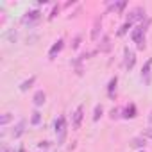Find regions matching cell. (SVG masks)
<instances>
[{
  "mask_svg": "<svg viewBox=\"0 0 152 152\" xmlns=\"http://www.w3.org/2000/svg\"><path fill=\"white\" fill-rule=\"evenodd\" d=\"M25 125H27V122L22 118V120L15 125V129H13V136H15V138H20V136L25 132Z\"/></svg>",
  "mask_w": 152,
  "mask_h": 152,
  "instance_id": "8",
  "label": "cell"
},
{
  "mask_svg": "<svg viewBox=\"0 0 152 152\" xmlns=\"http://www.w3.org/2000/svg\"><path fill=\"white\" fill-rule=\"evenodd\" d=\"M141 136H143V138H148V140H152V125H150V127H147V129H143Z\"/></svg>",
  "mask_w": 152,
  "mask_h": 152,
  "instance_id": "20",
  "label": "cell"
},
{
  "mask_svg": "<svg viewBox=\"0 0 152 152\" xmlns=\"http://www.w3.org/2000/svg\"><path fill=\"white\" fill-rule=\"evenodd\" d=\"M83 116H84V106H79L77 109H75L73 116H72V127L77 131L81 127V122H83Z\"/></svg>",
  "mask_w": 152,
  "mask_h": 152,
  "instance_id": "2",
  "label": "cell"
},
{
  "mask_svg": "<svg viewBox=\"0 0 152 152\" xmlns=\"http://www.w3.org/2000/svg\"><path fill=\"white\" fill-rule=\"evenodd\" d=\"M32 100H34V106H36V107L43 106V104H45V100H47V95H45V91H43V90H38V91L34 93Z\"/></svg>",
  "mask_w": 152,
  "mask_h": 152,
  "instance_id": "6",
  "label": "cell"
},
{
  "mask_svg": "<svg viewBox=\"0 0 152 152\" xmlns=\"http://www.w3.org/2000/svg\"><path fill=\"white\" fill-rule=\"evenodd\" d=\"M39 122H41V113L36 109V111L32 113V116H31V125H38Z\"/></svg>",
  "mask_w": 152,
  "mask_h": 152,
  "instance_id": "16",
  "label": "cell"
},
{
  "mask_svg": "<svg viewBox=\"0 0 152 152\" xmlns=\"http://www.w3.org/2000/svg\"><path fill=\"white\" fill-rule=\"evenodd\" d=\"M116 83H118V77H116V75H115V77L109 81V86H107V95L113 99L115 97V93H113V90H116Z\"/></svg>",
  "mask_w": 152,
  "mask_h": 152,
  "instance_id": "15",
  "label": "cell"
},
{
  "mask_svg": "<svg viewBox=\"0 0 152 152\" xmlns=\"http://www.w3.org/2000/svg\"><path fill=\"white\" fill-rule=\"evenodd\" d=\"M11 120H13V115H11V113H4L2 120H0V125H7Z\"/></svg>",
  "mask_w": 152,
  "mask_h": 152,
  "instance_id": "17",
  "label": "cell"
},
{
  "mask_svg": "<svg viewBox=\"0 0 152 152\" xmlns=\"http://www.w3.org/2000/svg\"><path fill=\"white\" fill-rule=\"evenodd\" d=\"M131 25H132V23H129V22H127V23H125V25H124V27H122V29L118 31V36H124V34H125V32H127V31L131 29Z\"/></svg>",
  "mask_w": 152,
  "mask_h": 152,
  "instance_id": "21",
  "label": "cell"
},
{
  "mask_svg": "<svg viewBox=\"0 0 152 152\" xmlns=\"http://www.w3.org/2000/svg\"><path fill=\"white\" fill-rule=\"evenodd\" d=\"M145 138L143 136H136V138H132L131 140V147H134V148H145Z\"/></svg>",
  "mask_w": 152,
  "mask_h": 152,
  "instance_id": "12",
  "label": "cell"
},
{
  "mask_svg": "<svg viewBox=\"0 0 152 152\" xmlns=\"http://www.w3.org/2000/svg\"><path fill=\"white\" fill-rule=\"evenodd\" d=\"M63 47H64V39H63V38H59V39L52 45V48L48 50V59H54V57H56V54H59V52L63 50Z\"/></svg>",
  "mask_w": 152,
  "mask_h": 152,
  "instance_id": "5",
  "label": "cell"
},
{
  "mask_svg": "<svg viewBox=\"0 0 152 152\" xmlns=\"http://www.w3.org/2000/svg\"><path fill=\"white\" fill-rule=\"evenodd\" d=\"M148 122L152 124V111H150V116H148Z\"/></svg>",
  "mask_w": 152,
  "mask_h": 152,
  "instance_id": "26",
  "label": "cell"
},
{
  "mask_svg": "<svg viewBox=\"0 0 152 152\" xmlns=\"http://www.w3.org/2000/svg\"><path fill=\"white\" fill-rule=\"evenodd\" d=\"M81 41H83V36L77 34V36L73 38V41H72V48H79V47H81Z\"/></svg>",
  "mask_w": 152,
  "mask_h": 152,
  "instance_id": "18",
  "label": "cell"
},
{
  "mask_svg": "<svg viewBox=\"0 0 152 152\" xmlns=\"http://www.w3.org/2000/svg\"><path fill=\"white\" fill-rule=\"evenodd\" d=\"M50 141H39V148H47Z\"/></svg>",
  "mask_w": 152,
  "mask_h": 152,
  "instance_id": "23",
  "label": "cell"
},
{
  "mask_svg": "<svg viewBox=\"0 0 152 152\" xmlns=\"http://www.w3.org/2000/svg\"><path fill=\"white\" fill-rule=\"evenodd\" d=\"M57 11H59V7H56V9H54V11H52V15H50V18H54V16H56V15H57Z\"/></svg>",
  "mask_w": 152,
  "mask_h": 152,
  "instance_id": "24",
  "label": "cell"
},
{
  "mask_svg": "<svg viewBox=\"0 0 152 152\" xmlns=\"http://www.w3.org/2000/svg\"><path fill=\"white\" fill-rule=\"evenodd\" d=\"M99 50L100 52H109L111 50V38L109 36H102L100 45H99Z\"/></svg>",
  "mask_w": 152,
  "mask_h": 152,
  "instance_id": "9",
  "label": "cell"
},
{
  "mask_svg": "<svg viewBox=\"0 0 152 152\" xmlns=\"http://www.w3.org/2000/svg\"><path fill=\"white\" fill-rule=\"evenodd\" d=\"M150 66H152V59H148L145 63V66L141 68V77H145V83H150Z\"/></svg>",
  "mask_w": 152,
  "mask_h": 152,
  "instance_id": "10",
  "label": "cell"
},
{
  "mask_svg": "<svg viewBox=\"0 0 152 152\" xmlns=\"http://www.w3.org/2000/svg\"><path fill=\"white\" fill-rule=\"evenodd\" d=\"M39 20V11H31V13H25V16L22 18L23 23H29V27L36 25V22Z\"/></svg>",
  "mask_w": 152,
  "mask_h": 152,
  "instance_id": "4",
  "label": "cell"
},
{
  "mask_svg": "<svg viewBox=\"0 0 152 152\" xmlns=\"http://www.w3.org/2000/svg\"><path fill=\"white\" fill-rule=\"evenodd\" d=\"M143 18H145V9H143L141 6H138V7H134V9L129 13L127 22L132 23V22H140V20H143Z\"/></svg>",
  "mask_w": 152,
  "mask_h": 152,
  "instance_id": "3",
  "label": "cell"
},
{
  "mask_svg": "<svg viewBox=\"0 0 152 152\" xmlns=\"http://www.w3.org/2000/svg\"><path fill=\"white\" fill-rule=\"evenodd\" d=\"M125 120H129V118H134L136 116V106L134 104H129L125 109H124V115H122Z\"/></svg>",
  "mask_w": 152,
  "mask_h": 152,
  "instance_id": "11",
  "label": "cell"
},
{
  "mask_svg": "<svg viewBox=\"0 0 152 152\" xmlns=\"http://www.w3.org/2000/svg\"><path fill=\"white\" fill-rule=\"evenodd\" d=\"M4 152H15V150H11V148H4Z\"/></svg>",
  "mask_w": 152,
  "mask_h": 152,
  "instance_id": "25",
  "label": "cell"
},
{
  "mask_svg": "<svg viewBox=\"0 0 152 152\" xmlns=\"http://www.w3.org/2000/svg\"><path fill=\"white\" fill-rule=\"evenodd\" d=\"M109 116H111L113 120H115V118H118V116H120V109H118V107H113V109L109 111Z\"/></svg>",
  "mask_w": 152,
  "mask_h": 152,
  "instance_id": "22",
  "label": "cell"
},
{
  "mask_svg": "<svg viewBox=\"0 0 152 152\" xmlns=\"http://www.w3.org/2000/svg\"><path fill=\"white\" fill-rule=\"evenodd\" d=\"M140 152H145V150H140Z\"/></svg>",
  "mask_w": 152,
  "mask_h": 152,
  "instance_id": "27",
  "label": "cell"
},
{
  "mask_svg": "<svg viewBox=\"0 0 152 152\" xmlns=\"http://www.w3.org/2000/svg\"><path fill=\"white\" fill-rule=\"evenodd\" d=\"M34 83H36V75H32V77H29L27 81H23V83L20 84V90H22V91H27L29 88H32Z\"/></svg>",
  "mask_w": 152,
  "mask_h": 152,
  "instance_id": "14",
  "label": "cell"
},
{
  "mask_svg": "<svg viewBox=\"0 0 152 152\" xmlns=\"http://www.w3.org/2000/svg\"><path fill=\"white\" fill-rule=\"evenodd\" d=\"M125 61H124V64H125V68L127 70H131L132 66H134V63H136V57H134V54L132 52H129V48H125V57H124Z\"/></svg>",
  "mask_w": 152,
  "mask_h": 152,
  "instance_id": "7",
  "label": "cell"
},
{
  "mask_svg": "<svg viewBox=\"0 0 152 152\" xmlns=\"http://www.w3.org/2000/svg\"><path fill=\"white\" fill-rule=\"evenodd\" d=\"M100 27H102V23H100V18H97V20H95V23H93V31H91V39H93V41H97V39H99Z\"/></svg>",
  "mask_w": 152,
  "mask_h": 152,
  "instance_id": "13",
  "label": "cell"
},
{
  "mask_svg": "<svg viewBox=\"0 0 152 152\" xmlns=\"http://www.w3.org/2000/svg\"><path fill=\"white\" fill-rule=\"evenodd\" d=\"M54 127H56V134H59V143H63L64 138H66V118L64 116H59L56 120Z\"/></svg>",
  "mask_w": 152,
  "mask_h": 152,
  "instance_id": "1",
  "label": "cell"
},
{
  "mask_svg": "<svg viewBox=\"0 0 152 152\" xmlns=\"http://www.w3.org/2000/svg\"><path fill=\"white\" fill-rule=\"evenodd\" d=\"M102 116V106H97L95 107V115H93V120L95 122H99V118Z\"/></svg>",
  "mask_w": 152,
  "mask_h": 152,
  "instance_id": "19",
  "label": "cell"
}]
</instances>
